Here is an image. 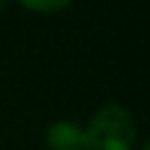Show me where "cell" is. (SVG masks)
I'll list each match as a JSON object with an SVG mask.
<instances>
[{"label": "cell", "mask_w": 150, "mask_h": 150, "mask_svg": "<svg viewBox=\"0 0 150 150\" xmlns=\"http://www.w3.org/2000/svg\"><path fill=\"white\" fill-rule=\"evenodd\" d=\"M51 150H84V130L75 122H55L47 130Z\"/></svg>", "instance_id": "7a4b0ae2"}, {"label": "cell", "mask_w": 150, "mask_h": 150, "mask_svg": "<svg viewBox=\"0 0 150 150\" xmlns=\"http://www.w3.org/2000/svg\"><path fill=\"white\" fill-rule=\"evenodd\" d=\"M132 141V117L128 115V110L115 104L102 108L84 130V150H130Z\"/></svg>", "instance_id": "6da1fadb"}, {"label": "cell", "mask_w": 150, "mask_h": 150, "mask_svg": "<svg viewBox=\"0 0 150 150\" xmlns=\"http://www.w3.org/2000/svg\"><path fill=\"white\" fill-rule=\"evenodd\" d=\"M144 150H150V148H148V146H146V148H144Z\"/></svg>", "instance_id": "277c9868"}, {"label": "cell", "mask_w": 150, "mask_h": 150, "mask_svg": "<svg viewBox=\"0 0 150 150\" xmlns=\"http://www.w3.org/2000/svg\"><path fill=\"white\" fill-rule=\"evenodd\" d=\"M22 7H27V9H33V11H42V13H53V11H60L64 9V7H69V2L66 0H44V2H40V0H35V2H22Z\"/></svg>", "instance_id": "3957f363"}]
</instances>
